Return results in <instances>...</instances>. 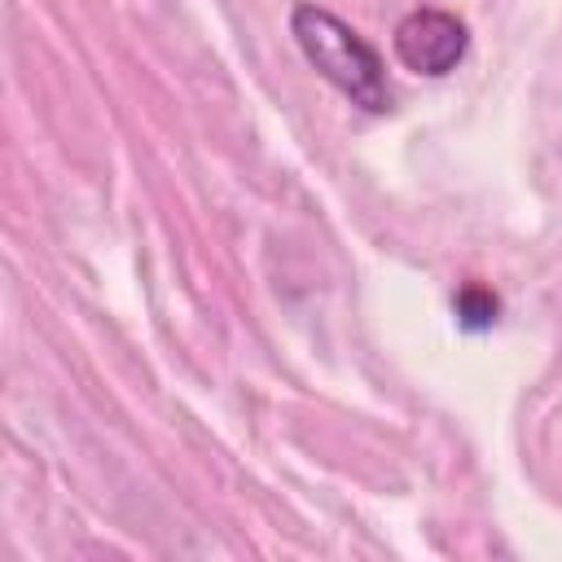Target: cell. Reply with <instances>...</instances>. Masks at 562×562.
I'll list each match as a JSON object with an SVG mask.
<instances>
[{"instance_id":"obj_1","label":"cell","mask_w":562,"mask_h":562,"mask_svg":"<svg viewBox=\"0 0 562 562\" xmlns=\"http://www.w3.org/2000/svg\"><path fill=\"white\" fill-rule=\"evenodd\" d=\"M290 35H294L299 53L307 57V66L334 92H342L356 110H364V114L391 110V83H386V66H382L378 48L356 26H347L338 13L303 0L290 9Z\"/></svg>"},{"instance_id":"obj_2","label":"cell","mask_w":562,"mask_h":562,"mask_svg":"<svg viewBox=\"0 0 562 562\" xmlns=\"http://www.w3.org/2000/svg\"><path fill=\"white\" fill-rule=\"evenodd\" d=\"M391 48L400 57L404 70L413 75H426V79H443L452 75L465 53H470V31L457 13L448 9H413L395 22V35H391Z\"/></svg>"},{"instance_id":"obj_3","label":"cell","mask_w":562,"mask_h":562,"mask_svg":"<svg viewBox=\"0 0 562 562\" xmlns=\"http://www.w3.org/2000/svg\"><path fill=\"white\" fill-rule=\"evenodd\" d=\"M452 316H457V325H461V329L483 334V329H492V325H496V316H501V299H496L487 285L470 281V285H461V290L452 294Z\"/></svg>"}]
</instances>
